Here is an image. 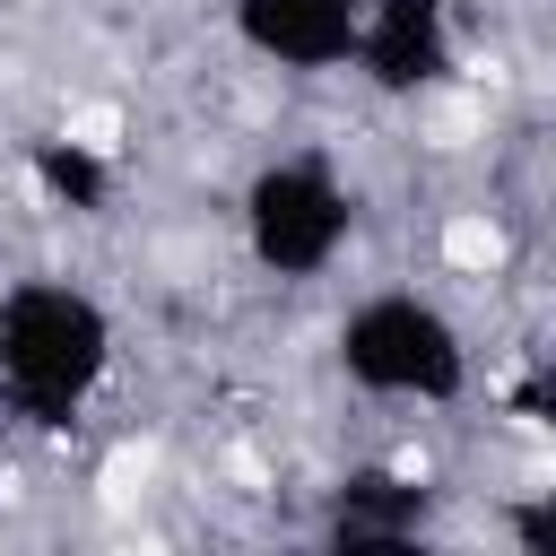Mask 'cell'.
<instances>
[{
  "label": "cell",
  "instance_id": "obj_1",
  "mask_svg": "<svg viewBox=\"0 0 556 556\" xmlns=\"http://www.w3.org/2000/svg\"><path fill=\"white\" fill-rule=\"evenodd\" d=\"M113 374V313L78 278H17L0 287V408L35 434L87 417Z\"/></svg>",
  "mask_w": 556,
  "mask_h": 556
},
{
  "label": "cell",
  "instance_id": "obj_2",
  "mask_svg": "<svg viewBox=\"0 0 556 556\" xmlns=\"http://www.w3.org/2000/svg\"><path fill=\"white\" fill-rule=\"evenodd\" d=\"M330 356L348 374V391L365 400H400V408H452L469 391V330L417 295V287H374L339 313Z\"/></svg>",
  "mask_w": 556,
  "mask_h": 556
},
{
  "label": "cell",
  "instance_id": "obj_3",
  "mask_svg": "<svg viewBox=\"0 0 556 556\" xmlns=\"http://www.w3.org/2000/svg\"><path fill=\"white\" fill-rule=\"evenodd\" d=\"M235 217H243L252 269H269V278H287V287H313V278H330V269L348 261V243H356V182H348L330 156L287 148V156L252 165Z\"/></svg>",
  "mask_w": 556,
  "mask_h": 556
},
{
  "label": "cell",
  "instance_id": "obj_4",
  "mask_svg": "<svg viewBox=\"0 0 556 556\" xmlns=\"http://www.w3.org/2000/svg\"><path fill=\"white\" fill-rule=\"evenodd\" d=\"M348 70L374 96H391V104L434 96L460 70V17H452V0H356Z\"/></svg>",
  "mask_w": 556,
  "mask_h": 556
},
{
  "label": "cell",
  "instance_id": "obj_5",
  "mask_svg": "<svg viewBox=\"0 0 556 556\" xmlns=\"http://www.w3.org/2000/svg\"><path fill=\"white\" fill-rule=\"evenodd\" d=\"M426 530H434V486H426L417 469H400V460H356V469H339L330 495H321V521H313V539L339 547V556L417 547Z\"/></svg>",
  "mask_w": 556,
  "mask_h": 556
},
{
  "label": "cell",
  "instance_id": "obj_6",
  "mask_svg": "<svg viewBox=\"0 0 556 556\" xmlns=\"http://www.w3.org/2000/svg\"><path fill=\"white\" fill-rule=\"evenodd\" d=\"M226 26L252 61L287 70V78H330V70H348L356 0H226Z\"/></svg>",
  "mask_w": 556,
  "mask_h": 556
},
{
  "label": "cell",
  "instance_id": "obj_7",
  "mask_svg": "<svg viewBox=\"0 0 556 556\" xmlns=\"http://www.w3.org/2000/svg\"><path fill=\"white\" fill-rule=\"evenodd\" d=\"M26 182L52 200V208H70V217H104L113 208V156L96 148V139H70V130H43V139H26Z\"/></svg>",
  "mask_w": 556,
  "mask_h": 556
}]
</instances>
